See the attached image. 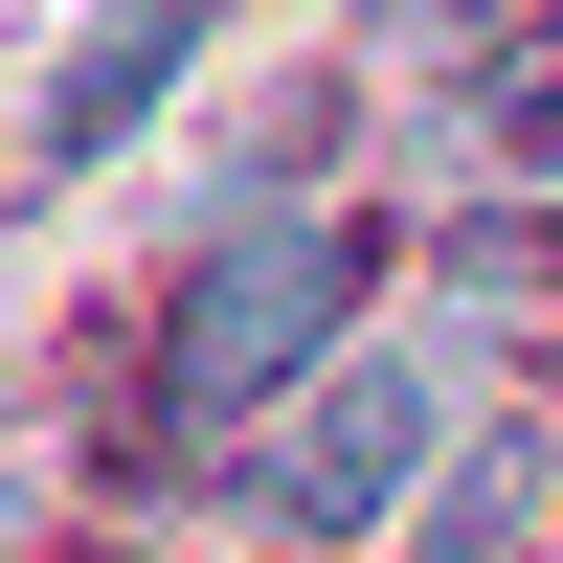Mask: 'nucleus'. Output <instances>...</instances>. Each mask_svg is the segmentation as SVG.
Listing matches in <instances>:
<instances>
[{"label":"nucleus","mask_w":563,"mask_h":563,"mask_svg":"<svg viewBox=\"0 0 563 563\" xmlns=\"http://www.w3.org/2000/svg\"><path fill=\"white\" fill-rule=\"evenodd\" d=\"M361 294H384V225H339V203H249L203 271H180V316H158V406H180V429H271V406L361 339Z\"/></svg>","instance_id":"f257e3e1"},{"label":"nucleus","mask_w":563,"mask_h":563,"mask_svg":"<svg viewBox=\"0 0 563 563\" xmlns=\"http://www.w3.org/2000/svg\"><path fill=\"white\" fill-rule=\"evenodd\" d=\"M203 45H225V0H113V23L45 68V158H113L135 113H180V68H203Z\"/></svg>","instance_id":"7ed1b4c3"},{"label":"nucleus","mask_w":563,"mask_h":563,"mask_svg":"<svg viewBox=\"0 0 563 563\" xmlns=\"http://www.w3.org/2000/svg\"><path fill=\"white\" fill-rule=\"evenodd\" d=\"M474 135H496L519 180H563V23H541V45H496V68H474Z\"/></svg>","instance_id":"39448f33"},{"label":"nucleus","mask_w":563,"mask_h":563,"mask_svg":"<svg viewBox=\"0 0 563 563\" xmlns=\"http://www.w3.org/2000/svg\"><path fill=\"white\" fill-rule=\"evenodd\" d=\"M23 496H45V474H23V406H0V563H23Z\"/></svg>","instance_id":"423d86ee"},{"label":"nucleus","mask_w":563,"mask_h":563,"mask_svg":"<svg viewBox=\"0 0 563 563\" xmlns=\"http://www.w3.org/2000/svg\"><path fill=\"white\" fill-rule=\"evenodd\" d=\"M429 451H451V339H339L294 406H271L249 519L271 541H384L406 496H429Z\"/></svg>","instance_id":"f03ea898"},{"label":"nucleus","mask_w":563,"mask_h":563,"mask_svg":"<svg viewBox=\"0 0 563 563\" xmlns=\"http://www.w3.org/2000/svg\"><path fill=\"white\" fill-rule=\"evenodd\" d=\"M541 496H563V451H541V429H451V451H429V563H519V541H541Z\"/></svg>","instance_id":"20e7f679"}]
</instances>
